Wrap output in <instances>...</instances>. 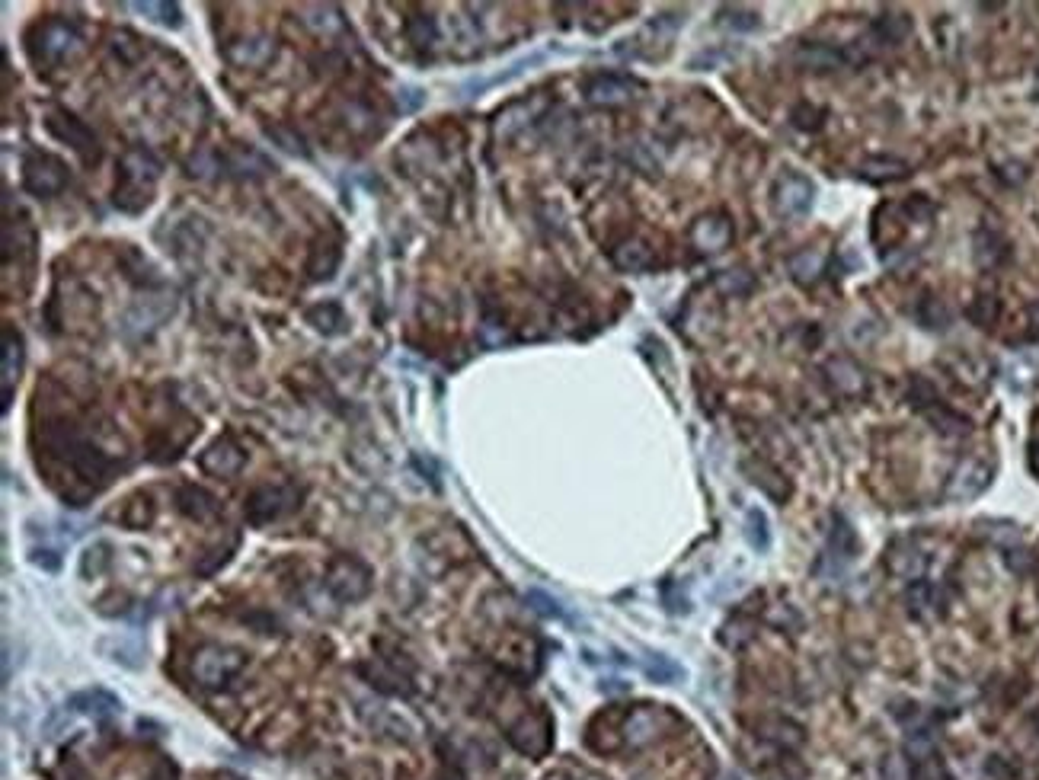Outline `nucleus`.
<instances>
[{
	"mask_svg": "<svg viewBox=\"0 0 1039 780\" xmlns=\"http://www.w3.org/2000/svg\"><path fill=\"white\" fill-rule=\"evenodd\" d=\"M813 195H816V186L806 180L803 173H784L781 180H777L774 186V208L781 218H803L809 215V208H813Z\"/></svg>",
	"mask_w": 1039,
	"mask_h": 780,
	"instance_id": "obj_1",
	"label": "nucleus"
},
{
	"mask_svg": "<svg viewBox=\"0 0 1039 780\" xmlns=\"http://www.w3.org/2000/svg\"><path fill=\"white\" fill-rule=\"evenodd\" d=\"M988 483H992V467L979 458H969L953 470L950 486H947V499H953V502L976 499L979 493H985Z\"/></svg>",
	"mask_w": 1039,
	"mask_h": 780,
	"instance_id": "obj_2",
	"label": "nucleus"
},
{
	"mask_svg": "<svg viewBox=\"0 0 1039 780\" xmlns=\"http://www.w3.org/2000/svg\"><path fill=\"white\" fill-rule=\"evenodd\" d=\"M122 704L116 694H109L103 688H93V691H80L74 694L68 701V710H77V713H87V717H106V713H116Z\"/></svg>",
	"mask_w": 1039,
	"mask_h": 780,
	"instance_id": "obj_3",
	"label": "nucleus"
},
{
	"mask_svg": "<svg viewBox=\"0 0 1039 780\" xmlns=\"http://www.w3.org/2000/svg\"><path fill=\"white\" fill-rule=\"evenodd\" d=\"M908 32H912V20H908L905 13H883L880 20L873 23V36L880 39L883 45H899V42H905Z\"/></svg>",
	"mask_w": 1039,
	"mask_h": 780,
	"instance_id": "obj_4",
	"label": "nucleus"
},
{
	"mask_svg": "<svg viewBox=\"0 0 1039 780\" xmlns=\"http://www.w3.org/2000/svg\"><path fill=\"white\" fill-rule=\"evenodd\" d=\"M860 176L870 180V183H889V180H902V176H908V167L902 164V160L873 157V160H867V164H864Z\"/></svg>",
	"mask_w": 1039,
	"mask_h": 780,
	"instance_id": "obj_5",
	"label": "nucleus"
},
{
	"mask_svg": "<svg viewBox=\"0 0 1039 780\" xmlns=\"http://www.w3.org/2000/svg\"><path fill=\"white\" fill-rule=\"evenodd\" d=\"M694 240L701 243V250H723L729 243V224L723 218H704L697 224Z\"/></svg>",
	"mask_w": 1039,
	"mask_h": 780,
	"instance_id": "obj_6",
	"label": "nucleus"
},
{
	"mask_svg": "<svg viewBox=\"0 0 1039 780\" xmlns=\"http://www.w3.org/2000/svg\"><path fill=\"white\" fill-rule=\"evenodd\" d=\"M797 58H800V64H806V68H822V71L838 68L841 64V55L835 52V48H825V45H806Z\"/></svg>",
	"mask_w": 1039,
	"mask_h": 780,
	"instance_id": "obj_7",
	"label": "nucleus"
},
{
	"mask_svg": "<svg viewBox=\"0 0 1039 780\" xmlns=\"http://www.w3.org/2000/svg\"><path fill=\"white\" fill-rule=\"evenodd\" d=\"M918 320H921L928 330H944L947 323H950V314H947V307L940 304L934 295H924V298H921V307H918Z\"/></svg>",
	"mask_w": 1039,
	"mask_h": 780,
	"instance_id": "obj_8",
	"label": "nucleus"
},
{
	"mask_svg": "<svg viewBox=\"0 0 1039 780\" xmlns=\"http://www.w3.org/2000/svg\"><path fill=\"white\" fill-rule=\"evenodd\" d=\"M819 269H822V253L816 247H809V250H803V253H797L790 259L793 279H800V282H809L813 275H819Z\"/></svg>",
	"mask_w": 1039,
	"mask_h": 780,
	"instance_id": "obj_9",
	"label": "nucleus"
},
{
	"mask_svg": "<svg viewBox=\"0 0 1039 780\" xmlns=\"http://www.w3.org/2000/svg\"><path fill=\"white\" fill-rule=\"evenodd\" d=\"M889 566H892V570H896L899 576L915 579V576L924 573V557H921V550L905 547V550H896V554L889 557Z\"/></svg>",
	"mask_w": 1039,
	"mask_h": 780,
	"instance_id": "obj_10",
	"label": "nucleus"
},
{
	"mask_svg": "<svg viewBox=\"0 0 1039 780\" xmlns=\"http://www.w3.org/2000/svg\"><path fill=\"white\" fill-rule=\"evenodd\" d=\"M976 243H979L976 256H979L982 266H995V263H1001V259H1004V253H1008V250L1001 247V237H998L995 231H982Z\"/></svg>",
	"mask_w": 1039,
	"mask_h": 780,
	"instance_id": "obj_11",
	"label": "nucleus"
},
{
	"mask_svg": "<svg viewBox=\"0 0 1039 780\" xmlns=\"http://www.w3.org/2000/svg\"><path fill=\"white\" fill-rule=\"evenodd\" d=\"M972 320H976V323H982V327H988V323H992L995 320V314H998V304H995V298H979L976 304H972Z\"/></svg>",
	"mask_w": 1039,
	"mask_h": 780,
	"instance_id": "obj_12",
	"label": "nucleus"
},
{
	"mask_svg": "<svg viewBox=\"0 0 1039 780\" xmlns=\"http://www.w3.org/2000/svg\"><path fill=\"white\" fill-rule=\"evenodd\" d=\"M1030 323H1033V330L1039 333V301H1036V304L1030 307Z\"/></svg>",
	"mask_w": 1039,
	"mask_h": 780,
	"instance_id": "obj_13",
	"label": "nucleus"
},
{
	"mask_svg": "<svg viewBox=\"0 0 1039 780\" xmlns=\"http://www.w3.org/2000/svg\"><path fill=\"white\" fill-rule=\"evenodd\" d=\"M1033 464H1036V470H1039V448H1036V454H1033Z\"/></svg>",
	"mask_w": 1039,
	"mask_h": 780,
	"instance_id": "obj_14",
	"label": "nucleus"
}]
</instances>
